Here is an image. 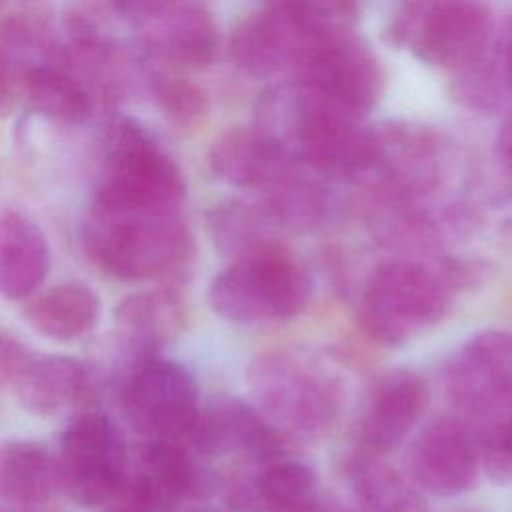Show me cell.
Masks as SVG:
<instances>
[{
	"mask_svg": "<svg viewBox=\"0 0 512 512\" xmlns=\"http://www.w3.org/2000/svg\"><path fill=\"white\" fill-rule=\"evenodd\" d=\"M256 126L298 164L330 176L356 178L378 168L374 128L292 78L268 86L256 100Z\"/></svg>",
	"mask_w": 512,
	"mask_h": 512,
	"instance_id": "1",
	"label": "cell"
},
{
	"mask_svg": "<svg viewBox=\"0 0 512 512\" xmlns=\"http://www.w3.org/2000/svg\"><path fill=\"white\" fill-rule=\"evenodd\" d=\"M460 260H394L378 266L360 300L364 332L388 346H398L436 324L454 294L470 282Z\"/></svg>",
	"mask_w": 512,
	"mask_h": 512,
	"instance_id": "2",
	"label": "cell"
},
{
	"mask_svg": "<svg viewBox=\"0 0 512 512\" xmlns=\"http://www.w3.org/2000/svg\"><path fill=\"white\" fill-rule=\"evenodd\" d=\"M82 236L96 266L132 282L178 274L192 252V238L178 210L92 204Z\"/></svg>",
	"mask_w": 512,
	"mask_h": 512,
	"instance_id": "3",
	"label": "cell"
},
{
	"mask_svg": "<svg viewBox=\"0 0 512 512\" xmlns=\"http://www.w3.org/2000/svg\"><path fill=\"white\" fill-rule=\"evenodd\" d=\"M186 194L184 176L152 132L132 116L112 120L94 204L136 210H178Z\"/></svg>",
	"mask_w": 512,
	"mask_h": 512,
	"instance_id": "4",
	"label": "cell"
},
{
	"mask_svg": "<svg viewBox=\"0 0 512 512\" xmlns=\"http://www.w3.org/2000/svg\"><path fill=\"white\" fill-rule=\"evenodd\" d=\"M310 292L308 272L276 242L232 260L216 274L208 302L228 322L256 324L296 316L308 304Z\"/></svg>",
	"mask_w": 512,
	"mask_h": 512,
	"instance_id": "5",
	"label": "cell"
},
{
	"mask_svg": "<svg viewBox=\"0 0 512 512\" xmlns=\"http://www.w3.org/2000/svg\"><path fill=\"white\" fill-rule=\"evenodd\" d=\"M386 34L428 66L460 70L486 54L492 14L482 0H404Z\"/></svg>",
	"mask_w": 512,
	"mask_h": 512,
	"instance_id": "6",
	"label": "cell"
},
{
	"mask_svg": "<svg viewBox=\"0 0 512 512\" xmlns=\"http://www.w3.org/2000/svg\"><path fill=\"white\" fill-rule=\"evenodd\" d=\"M56 468L60 490L76 504L110 502L128 468L120 430L102 412L78 414L62 434Z\"/></svg>",
	"mask_w": 512,
	"mask_h": 512,
	"instance_id": "7",
	"label": "cell"
},
{
	"mask_svg": "<svg viewBox=\"0 0 512 512\" xmlns=\"http://www.w3.org/2000/svg\"><path fill=\"white\" fill-rule=\"evenodd\" d=\"M120 398L128 422L146 438H184L200 410L190 370L156 356L122 380Z\"/></svg>",
	"mask_w": 512,
	"mask_h": 512,
	"instance_id": "8",
	"label": "cell"
},
{
	"mask_svg": "<svg viewBox=\"0 0 512 512\" xmlns=\"http://www.w3.org/2000/svg\"><path fill=\"white\" fill-rule=\"evenodd\" d=\"M206 486L208 476L182 438H148L110 504L122 512H172Z\"/></svg>",
	"mask_w": 512,
	"mask_h": 512,
	"instance_id": "9",
	"label": "cell"
},
{
	"mask_svg": "<svg viewBox=\"0 0 512 512\" xmlns=\"http://www.w3.org/2000/svg\"><path fill=\"white\" fill-rule=\"evenodd\" d=\"M294 78L356 118L368 114L384 92V70L354 32L320 38Z\"/></svg>",
	"mask_w": 512,
	"mask_h": 512,
	"instance_id": "10",
	"label": "cell"
},
{
	"mask_svg": "<svg viewBox=\"0 0 512 512\" xmlns=\"http://www.w3.org/2000/svg\"><path fill=\"white\" fill-rule=\"evenodd\" d=\"M320 38L324 36L314 34L288 0H270L232 28L228 56L238 70L256 78L294 74Z\"/></svg>",
	"mask_w": 512,
	"mask_h": 512,
	"instance_id": "11",
	"label": "cell"
},
{
	"mask_svg": "<svg viewBox=\"0 0 512 512\" xmlns=\"http://www.w3.org/2000/svg\"><path fill=\"white\" fill-rule=\"evenodd\" d=\"M448 390L472 418L492 424L504 416L512 408V332L472 336L450 364Z\"/></svg>",
	"mask_w": 512,
	"mask_h": 512,
	"instance_id": "12",
	"label": "cell"
},
{
	"mask_svg": "<svg viewBox=\"0 0 512 512\" xmlns=\"http://www.w3.org/2000/svg\"><path fill=\"white\" fill-rule=\"evenodd\" d=\"M250 384L266 412L302 430L326 426L338 408L330 380L286 354L258 358L250 370Z\"/></svg>",
	"mask_w": 512,
	"mask_h": 512,
	"instance_id": "13",
	"label": "cell"
},
{
	"mask_svg": "<svg viewBox=\"0 0 512 512\" xmlns=\"http://www.w3.org/2000/svg\"><path fill=\"white\" fill-rule=\"evenodd\" d=\"M406 468L412 482L432 496L464 494L482 468L480 440L456 420H434L410 442Z\"/></svg>",
	"mask_w": 512,
	"mask_h": 512,
	"instance_id": "14",
	"label": "cell"
},
{
	"mask_svg": "<svg viewBox=\"0 0 512 512\" xmlns=\"http://www.w3.org/2000/svg\"><path fill=\"white\" fill-rule=\"evenodd\" d=\"M148 56L180 68L208 66L218 52V30L208 10L168 0L132 24Z\"/></svg>",
	"mask_w": 512,
	"mask_h": 512,
	"instance_id": "15",
	"label": "cell"
},
{
	"mask_svg": "<svg viewBox=\"0 0 512 512\" xmlns=\"http://www.w3.org/2000/svg\"><path fill=\"white\" fill-rule=\"evenodd\" d=\"M196 456L242 452L256 462L282 456V442L258 408L238 398H220L198 410L182 438Z\"/></svg>",
	"mask_w": 512,
	"mask_h": 512,
	"instance_id": "16",
	"label": "cell"
},
{
	"mask_svg": "<svg viewBox=\"0 0 512 512\" xmlns=\"http://www.w3.org/2000/svg\"><path fill=\"white\" fill-rule=\"evenodd\" d=\"M296 160L258 126L222 132L208 150L210 172L236 188L274 192L298 170Z\"/></svg>",
	"mask_w": 512,
	"mask_h": 512,
	"instance_id": "17",
	"label": "cell"
},
{
	"mask_svg": "<svg viewBox=\"0 0 512 512\" xmlns=\"http://www.w3.org/2000/svg\"><path fill=\"white\" fill-rule=\"evenodd\" d=\"M428 404L426 382L410 370H394L382 376L370 394L360 438L368 454L396 450L418 424Z\"/></svg>",
	"mask_w": 512,
	"mask_h": 512,
	"instance_id": "18",
	"label": "cell"
},
{
	"mask_svg": "<svg viewBox=\"0 0 512 512\" xmlns=\"http://www.w3.org/2000/svg\"><path fill=\"white\" fill-rule=\"evenodd\" d=\"M14 390L20 404L40 416H54L78 406L92 390L90 370L70 356H30L16 372Z\"/></svg>",
	"mask_w": 512,
	"mask_h": 512,
	"instance_id": "19",
	"label": "cell"
},
{
	"mask_svg": "<svg viewBox=\"0 0 512 512\" xmlns=\"http://www.w3.org/2000/svg\"><path fill=\"white\" fill-rule=\"evenodd\" d=\"M114 324L124 354L138 366L184 326V308L170 290H148L122 298L114 310Z\"/></svg>",
	"mask_w": 512,
	"mask_h": 512,
	"instance_id": "20",
	"label": "cell"
},
{
	"mask_svg": "<svg viewBox=\"0 0 512 512\" xmlns=\"http://www.w3.org/2000/svg\"><path fill=\"white\" fill-rule=\"evenodd\" d=\"M316 476L298 460L274 458L262 462L258 474L230 488L228 500L246 512H298L316 502Z\"/></svg>",
	"mask_w": 512,
	"mask_h": 512,
	"instance_id": "21",
	"label": "cell"
},
{
	"mask_svg": "<svg viewBox=\"0 0 512 512\" xmlns=\"http://www.w3.org/2000/svg\"><path fill=\"white\" fill-rule=\"evenodd\" d=\"M48 268V242L40 226L20 212H0V294L8 300L32 296Z\"/></svg>",
	"mask_w": 512,
	"mask_h": 512,
	"instance_id": "22",
	"label": "cell"
},
{
	"mask_svg": "<svg viewBox=\"0 0 512 512\" xmlns=\"http://www.w3.org/2000/svg\"><path fill=\"white\" fill-rule=\"evenodd\" d=\"M60 490L56 458L38 442L0 444V502L30 508L48 502Z\"/></svg>",
	"mask_w": 512,
	"mask_h": 512,
	"instance_id": "23",
	"label": "cell"
},
{
	"mask_svg": "<svg viewBox=\"0 0 512 512\" xmlns=\"http://www.w3.org/2000/svg\"><path fill=\"white\" fill-rule=\"evenodd\" d=\"M100 316L98 294L80 282L56 284L24 306V318L42 336L74 340L88 332Z\"/></svg>",
	"mask_w": 512,
	"mask_h": 512,
	"instance_id": "24",
	"label": "cell"
},
{
	"mask_svg": "<svg viewBox=\"0 0 512 512\" xmlns=\"http://www.w3.org/2000/svg\"><path fill=\"white\" fill-rule=\"evenodd\" d=\"M18 94L30 108L62 124H82L94 112V98L68 62H50L34 68L20 84Z\"/></svg>",
	"mask_w": 512,
	"mask_h": 512,
	"instance_id": "25",
	"label": "cell"
},
{
	"mask_svg": "<svg viewBox=\"0 0 512 512\" xmlns=\"http://www.w3.org/2000/svg\"><path fill=\"white\" fill-rule=\"evenodd\" d=\"M378 140V168L406 184H424L436 172L440 152L438 134L420 124L390 122L374 128Z\"/></svg>",
	"mask_w": 512,
	"mask_h": 512,
	"instance_id": "26",
	"label": "cell"
},
{
	"mask_svg": "<svg viewBox=\"0 0 512 512\" xmlns=\"http://www.w3.org/2000/svg\"><path fill=\"white\" fill-rule=\"evenodd\" d=\"M206 228L216 250L232 260L276 244L274 230L282 228L266 204L226 200L206 214Z\"/></svg>",
	"mask_w": 512,
	"mask_h": 512,
	"instance_id": "27",
	"label": "cell"
},
{
	"mask_svg": "<svg viewBox=\"0 0 512 512\" xmlns=\"http://www.w3.org/2000/svg\"><path fill=\"white\" fill-rule=\"evenodd\" d=\"M68 62L64 44L48 28L26 16H10L0 22V72L16 96L22 80L38 66Z\"/></svg>",
	"mask_w": 512,
	"mask_h": 512,
	"instance_id": "28",
	"label": "cell"
},
{
	"mask_svg": "<svg viewBox=\"0 0 512 512\" xmlns=\"http://www.w3.org/2000/svg\"><path fill=\"white\" fill-rule=\"evenodd\" d=\"M348 474L358 500L356 512H426L414 488L374 454L352 460Z\"/></svg>",
	"mask_w": 512,
	"mask_h": 512,
	"instance_id": "29",
	"label": "cell"
},
{
	"mask_svg": "<svg viewBox=\"0 0 512 512\" xmlns=\"http://www.w3.org/2000/svg\"><path fill=\"white\" fill-rule=\"evenodd\" d=\"M146 84L154 102L170 122L182 128H192L206 118V94L192 80L172 74L168 70L154 68L148 72Z\"/></svg>",
	"mask_w": 512,
	"mask_h": 512,
	"instance_id": "30",
	"label": "cell"
},
{
	"mask_svg": "<svg viewBox=\"0 0 512 512\" xmlns=\"http://www.w3.org/2000/svg\"><path fill=\"white\" fill-rule=\"evenodd\" d=\"M506 92H512L500 64H486L484 56L458 70L452 94L458 102L476 110H494Z\"/></svg>",
	"mask_w": 512,
	"mask_h": 512,
	"instance_id": "31",
	"label": "cell"
},
{
	"mask_svg": "<svg viewBox=\"0 0 512 512\" xmlns=\"http://www.w3.org/2000/svg\"><path fill=\"white\" fill-rule=\"evenodd\" d=\"M300 20L318 36L352 32L358 0H288Z\"/></svg>",
	"mask_w": 512,
	"mask_h": 512,
	"instance_id": "32",
	"label": "cell"
},
{
	"mask_svg": "<svg viewBox=\"0 0 512 512\" xmlns=\"http://www.w3.org/2000/svg\"><path fill=\"white\" fill-rule=\"evenodd\" d=\"M484 472L496 484L512 482V408L492 422L480 440Z\"/></svg>",
	"mask_w": 512,
	"mask_h": 512,
	"instance_id": "33",
	"label": "cell"
},
{
	"mask_svg": "<svg viewBox=\"0 0 512 512\" xmlns=\"http://www.w3.org/2000/svg\"><path fill=\"white\" fill-rule=\"evenodd\" d=\"M26 358L28 352L22 348V344L12 336L0 332V384L12 382Z\"/></svg>",
	"mask_w": 512,
	"mask_h": 512,
	"instance_id": "34",
	"label": "cell"
},
{
	"mask_svg": "<svg viewBox=\"0 0 512 512\" xmlns=\"http://www.w3.org/2000/svg\"><path fill=\"white\" fill-rule=\"evenodd\" d=\"M496 150L500 160L512 168V112L504 118L500 130H498V138H496Z\"/></svg>",
	"mask_w": 512,
	"mask_h": 512,
	"instance_id": "35",
	"label": "cell"
},
{
	"mask_svg": "<svg viewBox=\"0 0 512 512\" xmlns=\"http://www.w3.org/2000/svg\"><path fill=\"white\" fill-rule=\"evenodd\" d=\"M498 64H500V70L512 90V22L504 34V40H502V48H500V56H498Z\"/></svg>",
	"mask_w": 512,
	"mask_h": 512,
	"instance_id": "36",
	"label": "cell"
},
{
	"mask_svg": "<svg viewBox=\"0 0 512 512\" xmlns=\"http://www.w3.org/2000/svg\"><path fill=\"white\" fill-rule=\"evenodd\" d=\"M12 100H14V94H12L10 86L6 84V80H4V76L0 72V114H4L10 108Z\"/></svg>",
	"mask_w": 512,
	"mask_h": 512,
	"instance_id": "37",
	"label": "cell"
},
{
	"mask_svg": "<svg viewBox=\"0 0 512 512\" xmlns=\"http://www.w3.org/2000/svg\"><path fill=\"white\" fill-rule=\"evenodd\" d=\"M0 512H42V510H38V506H30V508H16V506H12V510H0Z\"/></svg>",
	"mask_w": 512,
	"mask_h": 512,
	"instance_id": "38",
	"label": "cell"
},
{
	"mask_svg": "<svg viewBox=\"0 0 512 512\" xmlns=\"http://www.w3.org/2000/svg\"><path fill=\"white\" fill-rule=\"evenodd\" d=\"M298 512H330V510H324V508L318 506V502H314L312 506H308V508H304V510H298Z\"/></svg>",
	"mask_w": 512,
	"mask_h": 512,
	"instance_id": "39",
	"label": "cell"
},
{
	"mask_svg": "<svg viewBox=\"0 0 512 512\" xmlns=\"http://www.w3.org/2000/svg\"><path fill=\"white\" fill-rule=\"evenodd\" d=\"M194 512H206V510H194Z\"/></svg>",
	"mask_w": 512,
	"mask_h": 512,
	"instance_id": "40",
	"label": "cell"
},
{
	"mask_svg": "<svg viewBox=\"0 0 512 512\" xmlns=\"http://www.w3.org/2000/svg\"><path fill=\"white\" fill-rule=\"evenodd\" d=\"M112 512H122V510H112Z\"/></svg>",
	"mask_w": 512,
	"mask_h": 512,
	"instance_id": "41",
	"label": "cell"
}]
</instances>
